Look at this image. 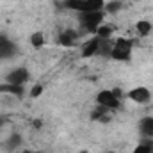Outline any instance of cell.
Segmentation results:
<instances>
[{
	"mask_svg": "<svg viewBox=\"0 0 153 153\" xmlns=\"http://www.w3.org/2000/svg\"><path fill=\"white\" fill-rule=\"evenodd\" d=\"M132 53H134V41L128 38H117L109 50V57L116 62H130Z\"/></svg>",
	"mask_w": 153,
	"mask_h": 153,
	"instance_id": "1",
	"label": "cell"
},
{
	"mask_svg": "<svg viewBox=\"0 0 153 153\" xmlns=\"http://www.w3.org/2000/svg\"><path fill=\"white\" fill-rule=\"evenodd\" d=\"M107 0H64L62 5L70 11H75L78 14L84 13H94V11H103Z\"/></svg>",
	"mask_w": 153,
	"mask_h": 153,
	"instance_id": "2",
	"label": "cell"
},
{
	"mask_svg": "<svg viewBox=\"0 0 153 153\" xmlns=\"http://www.w3.org/2000/svg\"><path fill=\"white\" fill-rule=\"evenodd\" d=\"M121 98H123L121 89H102L96 94V103L102 105V107H105V109H109L112 112L116 109H119Z\"/></svg>",
	"mask_w": 153,
	"mask_h": 153,
	"instance_id": "3",
	"label": "cell"
},
{
	"mask_svg": "<svg viewBox=\"0 0 153 153\" xmlns=\"http://www.w3.org/2000/svg\"><path fill=\"white\" fill-rule=\"evenodd\" d=\"M105 11H94V13H84L80 14V27L87 34H96L102 23H105Z\"/></svg>",
	"mask_w": 153,
	"mask_h": 153,
	"instance_id": "4",
	"label": "cell"
},
{
	"mask_svg": "<svg viewBox=\"0 0 153 153\" xmlns=\"http://www.w3.org/2000/svg\"><path fill=\"white\" fill-rule=\"evenodd\" d=\"M126 96H128V100H132L134 103H139V105H144V103L152 102V91L146 85H135V87H132L126 93Z\"/></svg>",
	"mask_w": 153,
	"mask_h": 153,
	"instance_id": "5",
	"label": "cell"
},
{
	"mask_svg": "<svg viewBox=\"0 0 153 153\" xmlns=\"http://www.w3.org/2000/svg\"><path fill=\"white\" fill-rule=\"evenodd\" d=\"M29 78H30L29 70H27L25 66H18V68L11 70V71L7 73L5 82H7V84H11V85H25V84L29 82Z\"/></svg>",
	"mask_w": 153,
	"mask_h": 153,
	"instance_id": "6",
	"label": "cell"
},
{
	"mask_svg": "<svg viewBox=\"0 0 153 153\" xmlns=\"http://www.w3.org/2000/svg\"><path fill=\"white\" fill-rule=\"evenodd\" d=\"M102 45H103V41L98 38V36H93V38H89L82 46H80V55L84 57V59H89V57H94L96 53H100L102 52Z\"/></svg>",
	"mask_w": 153,
	"mask_h": 153,
	"instance_id": "7",
	"label": "cell"
},
{
	"mask_svg": "<svg viewBox=\"0 0 153 153\" xmlns=\"http://www.w3.org/2000/svg\"><path fill=\"white\" fill-rule=\"evenodd\" d=\"M18 52L16 43L11 38H7L5 34H0V61H7L11 57H14Z\"/></svg>",
	"mask_w": 153,
	"mask_h": 153,
	"instance_id": "8",
	"label": "cell"
},
{
	"mask_svg": "<svg viewBox=\"0 0 153 153\" xmlns=\"http://www.w3.org/2000/svg\"><path fill=\"white\" fill-rule=\"evenodd\" d=\"M76 39H78V32L73 30V29H66V30H62V32L59 34L57 43H59L61 46H64V48H71V46H75Z\"/></svg>",
	"mask_w": 153,
	"mask_h": 153,
	"instance_id": "9",
	"label": "cell"
},
{
	"mask_svg": "<svg viewBox=\"0 0 153 153\" xmlns=\"http://www.w3.org/2000/svg\"><path fill=\"white\" fill-rule=\"evenodd\" d=\"M139 134L144 139H153V116H144L139 121Z\"/></svg>",
	"mask_w": 153,
	"mask_h": 153,
	"instance_id": "10",
	"label": "cell"
},
{
	"mask_svg": "<svg viewBox=\"0 0 153 153\" xmlns=\"http://www.w3.org/2000/svg\"><path fill=\"white\" fill-rule=\"evenodd\" d=\"M22 144H23V139H22V135H20V134H16V132H13V134L5 139V143H4V146H5V150H7V152L22 150Z\"/></svg>",
	"mask_w": 153,
	"mask_h": 153,
	"instance_id": "11",
	"label": "cell"
},
{
	"mask_svg": "<svg viewBox=\"0 0 153 153\" xmlns=\"http://www.w3.org/2000/svg\"><path fill=\"white\" fill-rule=\"evenodd\" d=\"M153 30V23L150 20H137L135 22V32H137V36H141V38H146V36H150Z\"/></svg>",
	"mask_w": 153,
	"mask_h": 153,
	"instance_id": "12",
	"label": "cell"
},
{
	"mask_svg": "<svg viewBox=\"0 0 153 153\" xmlns=\"http://www.w3.org/2000/svg\"><path fill=\"white\" fill-rule=\"evenodd\" d=\"M109 112H111L109 109H105L102 105H96V109L91 112V119H94V121H109L111 119Z\"/></svg>",
	"mask_w": 153,
	"mask_h": 153,
	"instance_id": "13",
	"label": "cell"
},
{
	"mask_svg": "<svg viewBox=\"0 0 153 153\" xmlns=\"http://www.w3.org/2000/svg\"><path fill=\"white\" fill-rule=\"evenodd\" d=\"M112 34H114V27H112V25H109V23H102L94 36H98L102 41H107V39L112 38Z\"/></svg>",
	"mask_w": 153,
	"mask_h": 153,
	"instance_id": "14",
	"label": "cell"
},
{
	"mask_svg": "<svg viewBox=\"0 0 153 153\" xmlns=\"http://www.w3.org/2000/svg\"><path fill=\"white\" fill-rule=\"evenodd\" d=\"M132 153H153V139H144L141 144H137Z\"/></svg>",
	"mask_w": 153,
	"mask_h": 153,
	"instance_id": "15",
	"label": "cell"
},
{
	"mask_svg": "<svg viewBox=\"0 0 153 153\" xmlns=\"http://www.w3.org/2000/svg\"><path fill=\"white\" fill-rule=\"evenodd\" d=\"M0 89L4 93H7V94H13V96H23V85H11V84H7V85H2Z\"/></svg>",
	"mask_w": 153,
	"mask_h": 153,
	"instance_id": "16",
	"label": "cell"
},
{
	"mask_svg": "<svg viewBox=\"0 0 153 153\" xmlns=\"http://www.w3.org/2000/svg\"><path fill=\"white\" fill-rule=\"evenodd\" d=\"M30 45L34 46V48H41L43 45H45V34L43 32H34V34H30Z\"/></svg>",
	"mask_w": 153,
	"mask_h": 153,
	"instance_id": "17",
	"label": "cell"
},
{
	"mask_svg": "<svg viewBox=\"0 0 153 153\" xmlns=\"http://www.w3.org/2000/svg\"><path fill=\"white\" fill-rule=\"evenodd\" d=\"M121 9V2H117V0H114V2H107L105 4V14H114V13H117Z\"/></svg>",
	"mask_w": 153,
	"mask_h": 153,
	"instance_id": "18",
	"label": "cell"
},
{
	"mask_svg": "<svg viewBox=\"0 0 153 153\" xmlns=\"http://www.w3.org/2000/svg\"><path fill=\"white\" fill-rule=\"evenodd\" d=\"M41 93H43V85H41V84H36V85L30 89V96H32V98H38V96H41Z\"/></svg>",
	"mask_w": 153,
	"mask_h": 153,
	"instance_id": "19",
	"label": "cell"
},
{
	"mask_svg": "<svg viewBox=\"0 0 153 153\" xmlns=\"http://www.w3.org/2000/svg\"><path fill=\"white\" fill-rule=\"evenodd\" d=\"M2 125H5V117H2V116H0V126H2Z\"/></svg>",
	"mask_w": 153,
	"mask_h": 153,
	"instance_id": "20",
	"label": "cell"
},
{
	"mask_svg": "<svg viewBox=\"0 0 153 153\" xmlns=\"http://www.w3.org/2000/svg\"><path fill=\"white\" fill-rule=\"evenodd\" d=\"M32 153H43V152H32Z\"/></svg>",
	"mask_w": 153,
	"mask_h": 153,
	"instance_id": "21",
	"label": "cell"
}]
</instances>
